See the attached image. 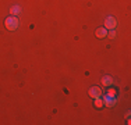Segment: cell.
<instances>
[{"mask_svg":"<svg viewBox=\"0 0 131 125\" xmlns=\"http://www.w3.org/2000/svg\"><path fill=\"white\" fill-rule=\"evenodd\" d=\"M6 28H7L8 31H15L18 28V20L14 15H10V17L6 20Z\"/></svg>","mask_w":131,"mask_h":125,"instance_id":"6da1fadb","label":"cell"},{"mask_svg":"<svg viewBox=\"0 0 131 125\" xmlns=\"http://www.w3.org/2000/svg\"><path fill=\"white\" fill-rule=\"evenodd\" d=\"M116 25H117V22H116V18L114 17H107L106 18V21H105V28L106 29H114Z\"/></svg>","mask_w":131,"mask_h":125,"instance_id":"7a4b0ae2","label":"cell"},{"mask_svg":"<svg viewBox=\"0 0 131 125\" xmlns=\"http://www.w3.org/2000/svg\"><path fill=\"white\" fill-rule=\"evenodd\" d=\"M103 104L107 106V107H112V106L116 104V99H114V96L112 95H106L103 97Z\"/></svg>","mask_w":131,"mask_h":125,"instance_id":"3957f363","label":"cell"},{"mask_svg":"<svg viewBox=\"0 0 131 125\" xmlns=\"http://www.w3.org/2000/svg\"><path fill=\"white\" fill-rule=\"evenodd\" d=\"M102 95V89L98 86H93L92 89H89V96H91L92 99H96V97H101Z\"/></svg>","mask_w":131,"mask_h":125,"instance_id":"277c9868","label":"cell"},{"mask_svg":"<svg viewBox=\"0 0 131 125\" xmlns=\"http://www.w3.org/2000/svg\"><path fill=\"white\" fill-rule=\"evenodd\" d=\"M106 35H107V31H106V28H98V29H96V36L98 38H105Z\"/></svg>","mask_w":131,"mask_h":125,"instance_id":"5b68a950","label":"cell"},{"mask_svg":"<svg viewBox=\"0 0 131 125\" xmlns=\"http://www.w3.org/2000/svg\"><path fill=\"white\" fill-rule=\"evenodd\" d=\"M102 83H103V86H110L112 83H113V79H112V77L106 75V77L102 78Z\"/></svg>","mask_w":131,"mask_h":125,"instance_id":"8992f818","label":"cell"},{"mask_svg":"<svg viewBox=\"0 0 131 125\" xmlns=\"http://www.w3.org/2000/svg\"><path fill=\"white\" fill-rule=\"evenodd\" d=\"M102 106H103V100H102L101 97H96L95 99V107H102Z\"/></svg>","mask_w":131,"mask_h":125,"instance_id":"52a82bcc","label":"cell"},{"mask_svg":"<svg viewBox=\"0 0 131 125\" xmlns=\"http://www.w3.org/2000/svg\"><path fill=\"white\" fill-rule=\"evenodd\" d=\"M18 12H20V6H14V7L11 8V15H17Z\"/></svg>","mask_w":131,"mask_h":125,"instance_id":"ba28073f","label":"cell"},{"mask_svg":"<svg viewBox=\"0 0 131 125\" xmlns=\"http://www.w3.org/2000/svg\"><path fill=\"white\" fill-rule=\"evenodd\" d=\"M107 36L110 38V39H113V38H116V31H114V29H110V32L107 33Z\"/></svg>","mask_w":131,"mask_h":125,"instance_id":"9c48e42d","label":"cell"},{"mask_svg":"<svg viewBox=\"0 0 131 125\" xmlns=\"http://www.w3.org/2000/svg\"><path fill=\"white\" fill-rule=\"evenodd\" d=\"M107 95H112V96H116V90H113V89H110L107 92Z\"/></svg>","mask_w":131,"mask_h":125,"instance_id":"30bf717a","label":"cell"}]
</instances>
